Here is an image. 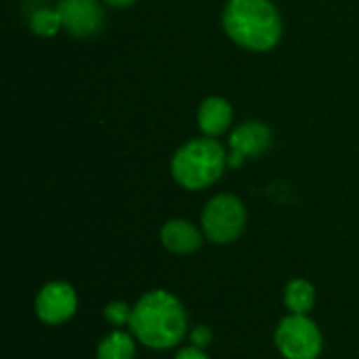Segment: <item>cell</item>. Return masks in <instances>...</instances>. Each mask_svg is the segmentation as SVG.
Instances as JSON below:
<instances>
[{
	"mask_svg": "<svg viewBox=\"0 0 359 359\" xmlns=\"http://www.w3.org/2000/svg\"><path fill=\"white\" fill-rule=\"evenodd\" d=\"M137 358V339L128 330H111L105 334L95 351V359H135Z\"/></svg>",
	"mask_w": 359,
	"mask_h": 359,
	"instance_id": "obj_12",
	"label": "cell"
},
{
	"mask_svg": "<svg viewBox=\"0 0 359 359\" xmlns=\"http://www.w3.org/2000/svg\"><path fill=\"white\" fill-rule=\"evenodd\" d=\"M27 25H29L32 34H36L40 38H50L63 27V21H61V15L57 8H38L29 15Z\"/></svg>",
	"mask_w": 359,
	"mask_h": 359,
	"instance_id": "obj_13",
	"label": "cell"
},
{
	"mask_svg": "<svg viewBox=\"0 0 359 359\" xmlns=\"http://www.w3.org/2000/svg\"><path fill=\"white\" fill-rule=\"evenodd\" d=\"M128 330L139 345L154 351H168L183 343L189 334L185 305L168 290L156 288L139 297L133 305Z\"/></svg>",
	"mask_w": 359,
	"mask_h": 359,
	"instance_id": "obj_1",
	"label": "cell"
},
{
	"mask_svg": "<svg viewBox=\"0 0 359 359\" xmlns=\"http://www.w3.org/2000/svg\"><path fill=\"white\" fill-rule=\"evenodd\" d=\"M160 242L164 250L179 257H187L202 248L204 231L185 219H170L160 229Z\"/></svg>",
	"mask_w": 359,
	"mask_h": 359,
	"instance_id": "obj_9",
	"label": "cell"
},
{
	"mask_svg": "<svg viewBox=\"0 0 359 359\" xmlns=\"http://www.w3.org/2000/svg\"><path fill=\"white\" fill-rule=\"evenodd\" d=\"M189 341H191V345L194 347H200V349H206L210 343H212V339H215V334H212V330H210V326H204V324H200V326H194L191 330H189Z\"/></svg>",
	"mask_w": 359,
	"mask_h": 359,
	"instance_id": "obj_15",
	"label": "cell"
},
{
	"mask_svg": "<svg viewBox=\"0 0 359 359\" xmlns=\"http://www.w3.org/2000/svg\"><path fill=\"white\" fill-rule=\"evenodd\" d=\"M284 305L290 313H299V316H309L316 307L318 301V292L316 286L309 280L303 278H294L286 284L284 288Z\"/></svg>",
	"mask_w": 359,
	"mask_h": 359,
	"instance_id": "obj_11",
	"label": "cell"
},
{
	"mask_svg": "<svg viewBox=\"0 0 359 359\" xmlns=\"http://www.w3.org/2000/svg\"><path fill=\"white\" fill-rule=\"evenodd\" d=\"M103 318L109 326H114V330L128 328L133 320V305H128L126 301H111L105 305Z\"/></svg>",
	"mask_w": 359,
	"mask_h": 359,
	"instance_id": "obj_14",
	"label": "cell"
},
{
	"mask_svg": "<svg viewBox=\"0 0 359 359\" xmlns=\"http://www.w3.org/2000/svg\"><path fill=\"white\" fill-rule=\"evenodd\" d=\"M175 359H210V355L200 349V347H194V345H187V347H181L177 353H175Z\"/></svg>",
	"mask_w": 359,
	"mask_h": 359,
	"instance_id": "obj_16",
	"label": "cell"
},
{
	"mask_svg": "<svg viewBox=\"0 0 359 359\" xmlns=\"http://www.w3.org/2000/svg\"><path fill=\"white\" fill-rule=\"evenodd\" d=\"M271 147V128L263 122H244L229 135V168L242 166L246 158L263 156Z\"/></svg>",
	"mask_w": 359,
	"mask_h": 359,
	"instance_id": "obj_7",
	"label": "cell"
},
{
	"mask_svg": "<svg viewBox=\"0 0 359 359\" xmlns=\"http://www.w3.org/2000/svg\"><path fill=\"white\" fill-rule=\"evenodd\" d=\"M63 27L74 38L95 36L103 27V6L99 0H61L57 4Z\"/></svg>",
	"mask_w": 359,
	"mask_h": 359,
	"instance_id": "obj_8",
	"label": "cell"
},
{
	"mask_svg": "<svg viewBox=\"0 0 359 359\" xmlns=\"http://www.w3.org/2000/svg\"><path fill=\"white\" fill-rule=\"evenodd\" d=\"M273 343L284 359H318L324 351V337L309 316L288 313L273 332Z\"/></svg>",
	"mask_w": 359,
	"mask_h": 359,
	"instance_id": "obj_5",
	"label": "cell"
},
{
	"mask_svg": "<svg viewBox=\"0 0 359 359\" xmlns=\"http://www.w3.org/2000/svg\"><path fill=\"white\" fill-rule=\"evenodd\" d=\"M101 2H105L109 6H116V8H126V6H133L137 0H101Z\"/></svg>",
	"mask_w": 359,
	"mask_h": 359,
	"instance_id": "obj_17",
	"label": "cell"
},
{
	"mask_svg": "<svg viewBox=\"0 0 359 359\" xmlns=\"http://www.w3.org/2000/svg\"><path fill=\"white\" fill-rule=\"evenodd\" d=\"M248 223V212L244 202L233 194H217L212 196L200 217V225L204 238L212 244L225 246L236 242Z\"/></svg>",
	"mask_w": 359,
	"mask_h": 359,
	"instance_id": "obj_4",
	"label": "cell"
},
{
	"mask_svg": "<svg viewBox=\"0 0 359 359\" xmlns=\"http://www.w3.org/2000/svg\"><path fill=\"white\" fill-rule=\"evenodd\" d=\"M76 311L78 292L72 284L61 280L46 282L34 299V313L44 326H61L69 322Z\"/></svg>",
	"mask_w": 359,
	"mask_h": 359,
	"instance_id": "obj_6",
	"label": "cell"
},
{
	"mask_svg": "<svg viewBox=\"0 0 359 359\" xmlns=\"http://www.w3.org/2000/svg\"><path fill=\"white\" fill-rule=\"evenodd\" d=\"M233 120V107L223 97H206L198 107V128L204 137L217 139L219 135L227 133Z\"/></svg>",
	"mask_w": 359,
	"mask_h": 359,
	"instance_id": "obj_10",
	"label": "cell"
},
{
	"mask_svg": "<svg viewBox=\"0 0 359 359\" xmlns=\"http://www.w3.org/2000/svg\"><path fill=\"white\" fill-rule=\"evenodd\" d=\"M223 29L238 46L267 53L280 44L284 23L271 0H227L223 8Z\"/></svg>",
	"mask_w": 359,
	"mask_h": 359,
	"instance_id": "obj_2",
	"label": "cell"
},
{
	"mask_svg": "<svg viewBox=\"0 0 359 359\" xmlns=\"http://www.w3.org/2000/svg\"><path fill=\"white\" fill-rule=\"evenodd\" d=\"M229 166V154L210 137L191 139L181 145L170 160V175L187 191H202L215 185Z\"/></svg>",
	"mask_w": 359,
	"mask_h": 359,
	"instance_id": "obj_3",
	"label": "cell"
}]
</instances>
